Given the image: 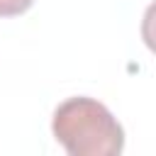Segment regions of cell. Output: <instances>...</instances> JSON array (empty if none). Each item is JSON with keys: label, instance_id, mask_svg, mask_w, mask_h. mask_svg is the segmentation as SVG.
I'll return each instance as SVG.
<instances>
[{"label": "cell", "instance_id": "cell-1", "mask_svg": "<svg viewBox=\"0 0 156 156\" xmlns=\"http://www.w3.org/2000/svg\"><path fill=\"white\" fill-rule=\"evenodd\" d=\"M56 141L71 156H117L124 149V129L115 115L93 98H68L51 117Z\"/></svg>", "mask_w": 156, "mask_h": 156}, {"label": "cell", "instance_id": "cell-2", "mask_svg": "<svg viewBox=\"0 0 156 156\" xmlns=\"http://www.w3.org/2000/svg\"><path fill=\"white\" fill-rule=\"evenodd\" d=\"M34 5V0H0V17H17L27 12Z\"/></svg>", "mask_w": 156, "mask_h": 156}]
</instances>
